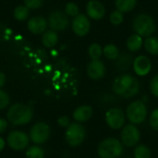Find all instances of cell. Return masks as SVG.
Instances as JSON below:
<instances>
[{
	"label": "cell",
	"mask_w": 158,
	"mask_h": 158,
	"mask_svg": "<svg viewBox=\"0 0 158 158\" xmlns=\"http://www.w3.org/2000/svg\"><path fill=\"white\" fill-rule=\"evenodd\" d=\"M13 15H14V18L17 19V20H19V21H23V20H26L30 15V9L24 5H21V6H18L15 9H14V12H13Z\"/></svg>",
	"instance_id": "obj_25"
},
{
	"label": "cell",
	"mask_w": 158,
	"mask_h": 158,
	"mask_svg": "<svg viewBox=\"0 0 158 158\" xmlns=\"http://www.w3.org/2000/svg\"><path fill=\"white\" fill-rule=\"evenodd\" d=\"M65 13L68 17H73L75 18L80 14V9L77 4L73 2H69L65 6Z\"/></svg>",
	"instance_id": "obj_28"
},
{
	"label": "cell",
	"mask_w": 158,
	"mask_h": 158,
	"mask_svg": "<svg viewBox=\"0 0 158 158\" xmlns=\"http://www.w3.org/2000/svg\"><path fill=\"white\" fill-rule=\"evenodd\" d=\"M149 123L154 131H158V108H156L152 111L149 118Z\"/></svg>",
	"instance_id": "obj_31"
},
{
	"label": "cell",
	"mask_w": 158,
	"mask_h": 158,
	"mask_svg": "<svg viewBox=\"0 0 158 158\" xmlns=\"http://www.w3.org/2000/svg\"><path fill=\"white\" fill-rule=\"evenodd\" d=\"M133 60L134 59H132L131 56H129L127 54H122L117 59V63H116L117 68L119 70H127L131 67V65H132Z\"/></svg>",
	"instance_id": "obj_23"
},
{
	"label": "cell",
	"mask_w": 158,
	"mask_h": 158,
	"mask_svg": "<svg viewBox=\"0 0 158 158\" xmlns=\"http://www.w3.org/2000/svg\"><path fill=\"white\" fill-rule=\"evenodd\" d=\"M103 55L105 56L106 58L109 60H117L118 57L120 56V52L117 45L113 44H109L103 48Z\"/></svg>",
	"instance_id": "obj_22"
},
{
	"label": "cell",
	"mask_w": 158,
	"mask_h": 158,
	"mask_svg": "<svg viewBox=\"0 0 158 158\" xmlns=\"http://www.w3.org/2000/svg\"><path fill=\"white\" fill-rule=\"evenodd\" d=\"M8 126V122L6 119L5 118H0V135L3 134L6 131V128Z\"/></svg>",
	"instance_id": "obj_35"
},
{
	"label": "cell",
	"mask_w": 158,
	"mask_h": 158,
	"mask_svg": "<svg viewBox=\"0 0 158 158\" xmlns=\"http://www.w3.org/2000/svg\"><path fill=\"white\" fill-rule=\"evenodd\" d=\"M71 28L73 32L80 37H83L90 31L91 29V21L88 16L80 13L78 16L73 18Z\"/></svg>",
	"instance_id": "obj_12"
},
{
	"label": "cell",
	"mask_w": 158,
	"mask_h": 158,
	"mask_svg": "<svg viewBox=\"0 0 158 158\" xmlns=\"http://www.w3.org/2000/svg\"><path fill=\"white\" fill-rule=\"evenodd\" d=\"M86 13L87 16L94 20L102 19L106 13V7L103 3L98 0H90L86 5Z\"/></svg>",
	"instance_id": "obj_14"
},
{
	"label": "cell",
	"mask_w": 158,
	"mask_h": 158,
	"mask_svg": "<svg viewBox=\"0 0 158 158\" xmlns=\"http://www.w3.org/2000/svg\"><path fill=\"white\" fill-rule=\"evenodd\" d=\"M134 158H151V150L143 144H139L134 149Z\"/></svg>",
	"instance_id": "obj_27"
},
{
	"label": "cell",
	"mask_w": 158,
	"mask_h": 158,
	"mask_svg": "<svg viewBox=\"0 0 158 158\" xmlns=\"http://www.w3.org/2000/svg\"><path fill=\"white\" fill-rule=\"evenodd\" d=\"M126 114L118 107L109 108L105 115L106 125L112 130H120L124 127L126 122Z\"/></svg>",
	"instance_id": "obj_9"
},
{
	"label": "cell",
	"mask_w": 158,
	"mask_h": 158,
	"mask_svg": "<svg viewBox=\"0 0 158 158\" xmlns=\"http://www.w3.org/2000/svg\"><path fill=\"white\" fill-rule=\"evenodd\" d=\"M132 68L136 75L143 77L150 73L152 69V62L148 56L141 55L134 58Z\"/></svg>",
	"instance_id": "obj_13"
},
{
	"label": "cell",
	"mask_w": 158,
	"mask_h": 158,
	"mask_svg": "<svg viewBox=\"0 0 158 158\" xmlns=\"http://www.w3.org/2000/svg\"><path fill=\"white\" fill-rule=\"evenodd\" d=\"M5 147H6V141L2 137H0V153L5 149Z\"/></svg>",
	"instance_id": "obj_37"
},
{
	"label": "cell",
	"mask_w": 158,
	"mask_h": 158,
	"mask_svg": "<svg viewBox=\"0 0 158 158\" xmlns=\"http://www.w3.org/2000/svg\"><path fill=\"white\" fill-rule=\"evenodd\" d=\"M47 21H48V26L50 27V29L55 31H65L69 24V17L66 15L65 12H62L60 10H56L52 12L49 15Z\"/></svg>",
	"instance_id": "obj_11"
},
{
	"label": "cell",
	"mask_w": 158,
	"mask_h": 158,
	"mask_svg": "<svg viewBox=\"0 0 158 158\" xmlns=\"http://www.w3.org/2000/svg\"><path fill=\"white\" fill-rule=\"evenodd\" d=\"M106 66L105 63L98 59V60H91L87 65V75L92 80H100L105 77L106 75Z\"/></svg>",
	"instance_id": "obj_15"
},
{
	"label": "cell",
	"mask_w": 158,
	"mask_h": 158,
	"mask_svg": "<svg viewBox=\"0 0 158 158\" xmlns=\"http://www.w3.org/2000/svg\"><path fill=\"white\" fill-rule=\"evenodd\" d=\"M30 137L21 131H12L6 137L7 145L14 151H23L28 148Z\"/></svg>",
	"instance_id": "obj_8"
},
{
	"label": "cell",
	"mask_w": 158,
	"mask_h": 158,
	"mask_svg": "<svg viewBox=\"0 0 158 158\" xmlns=\"http://www.w3.org/2000/svg\"><path fill=\"white\" fill-rule=\"evenodd\" d=\"M42 43L47 48L54 47L58 43V35L56 31L53 30L45 31L42 36Z\"/></svg>",
	"instance_id": "obj_18"
},
{
	"label": "cell",
	"mask_w": 158,
	"mask_h": 158,
	"mask_svg": "<svg viewBox=\"0 0 158 158\" xmlns=\"http://www.w3.org/2000/svg\"><path fill=\"white\" fill-rule=\"evenodd\" d=\"M125 114L126 118L131 124L138 125L145 121L148 115V110L144 102L141 100H136L131 102L127 106Z\"/></svg>",
	"instance_id": "obj_5"
},
{
	"label": "cell",
	"mask_w": 158,
	"mask_h": 158,
	"mask_svg": "<svg viewBox=\"0 0 158 158\" xmlns=\"http://www.w3.org/2000/svg\"><path fill=\"white\" fill-rule=\"evenodd\" d=\"M114 94L124 98L129 99L135 96L140 91L139 81L131 74H123L118 76L112 84Z\"/></svg>",
	"instance_id": "obj_1"
},
{
	"label": "cell",
	"mask_w": 158,
	"mask_h": 158,
	"mask_svg": "<svg viewBox=\"0 0 158 158\" xmlns=\"http://www.w3.org/2000/svg\"><path fill=\"white\" fill-rule=\"evenodd\" d=\"M143 45V39L139 34H132L127 40V48L131 52H138Z\"/></svg>",
	"instance_id": "obj_19"
},
{
	"label": "cell",
	"mask_w": 158,
	"mask_h": 158,
	"mask_svg": "<svg viewBox=\"0 0 158 158\" xmlns=\"http://www.w3.org/2000/svg\"><path fill=\"white\" fill-rule=\"evenodd\" d=\"M88 55H89V56H90V58L92 60L100 59L101 56H103V48H102V46L97 43L92 44L88 48Z\"/></svg>",
	"instance_id": "obj_24"
},
{
	"label": "cell",
	"mask_w": 158,
	"mask_h": 158,
	"mask_svg": "<svg viewBox=\"0 0 158 158\" xmlns=\"http://www.w3.org/2000/svg\"><path fill=\"white\" fill-rule=\"evenodd\" d=\"M10 104L9 95L4 90L0 89V110L6 108Z\"/></svg>",
	"instance_id": "obj_30"
},
{
	"label": "cell",
	"mask_w": 158,
	"mask_h": 158,
	"mask_svg": "<svg viewBox=\"0 0 158 158\" xmlns=\"http://www.w3.org/2000/svg\"><path fill=\"white\" fill-rule=\"evenodd\" d=\"M23 1H24V5L29 9L40 8L44 4V0H23Z\"/></svg>",
	"instance_id": "obj_32"
},
{
	"label": "cell",
	"mask_w": 158,
	"mask_h": 158,
	"mask_svg": "<svg viewBox=\"0 0 158 158\" xmlns=\"http://www.w3.org/2000/svg\"><path fill=\"white\" fill-rule=\"evenodd\" d=\"M33 118V111L31 106L16 103L9 106L6 112V118L14 126H23L31 121Z\"/></svg>",
	"instance_id": "obj_2"
},
{
	"label": "cell",
	"mask_w": 158,
	"mask_h": 158,
	"mask_svg": "<svg viewBox=\"0 0 158 158\" xmlns=\"http://www.w3.org/2000/svg\"><path fill=\"white\" fill-rule=\"evenodd\" d=\"M145 50L153 55V56H158V37L156 36H150L147 37L143 43Z\"/></svg>",
	"instance_id": "obj_21"
},
{
	"label": "cell",
	"mask_w": 158,
	"mask_h": 158,
	"mask_svg": "<svg viewBox=\"0 0 158 158\" xmlns=\"http://www.w3.org/2000/svg\"><path fill=\"white\" fill-rule=\"evenodd\" d=\"M132 28L136 34H139L143 38H147L153 35L156 30V24L155 19L146 13H141L137 15L132 21Z\"/></svg>",
	"instance_id": "obj_3"
},
{
	"label": "cell",
	"mask_w": 158,
	"mask_h": 158,
	"mask_svg": "<svg viewBox=\"0 0 158 158\" xmlns=\"http://www.w3.org/2000/svg\"><path fill=\"white\" fill-rule=\"evenodd\" d=\"M150 91L154 96L158 98V74L154 76L150 81Z\"/></svg>",
	"instance_id": "obj_33"
},
{
	"label": "cell",
	"mask_w": 158,
	"mask_h": 158,
	"mask_svg": "<svg viewBox=\"0 0 158 158\" xmlns=\"http://www.w3.org/2000/svg\"><path fill=\"white\" fill-rule=\"evenodd\" d=\"M51 134L50 127L47 123L40 121L35 123L30 130L29 137L30 141H31L36 145L43 144L48 141Z\"/></svg>",
	"instance_id": "obj_7"
},
{
	"label": "cell",
	"mask_w": 158,
	"mask_h": 158,
	"mask_svg": "<svg viewBox=\"0 0 158 158\" xmlns=\"http://www.w3.org/2000/svg\"><path fill=\"white\" fill-rule=\"evenodd\" d=\"M93 114H94V110L92 106L88 105H81L73 111L72 117L76 122L81 124L90 120L93 117Z\"/></svg>",
	"instance_id": "obj_17"
},
{
	"label": "cell",
	"mask_w": 158,
	"mask_h": 158,
	"mask_svg": "<svg viewBox=\"0 0 158 158\" xmlns=\"http://www.w3.org/2000/svg\"><path fill=\"white\" fill-rule=\"evenodd\" d=\"M123 151L121 141L116 138H106L97 147V154L100 158H118L122 156Z\"/></svg>",
	"instance_id": "obj_4"
},
{
	"label": "cell",
	"mask_w": 158,
	"mask_h": 158,
	"mask_svg": "<svg viewBox=\"0 0 158 158\" xmlns=\"http://www.w3.org/2000/svg\"><path fill=\"white\" fill-rule=\"evenodd\" d=\"M26 158H44V152L39 145H32L26 149Z\"/></svg>",
	"instance_id": "obj_26"
},
{
	"label": "cell",
	"mask_w": 158,
	"mask_h": 158,
	"mask_svg": "<svg viewBox=\"0 0 158 158\" xmlns=\"http://www.w3.org/2000/svg\"><path fill=\"white\" fill-rule=\"evenodd\" d=\"M123 20H124V15L122 12L118 10L113 11L109 16V21L112 25H115V26L120 25L123 22Z\"/></svg>",
	"instance_id": "obj_29"
},
{
	"label": "cell",
	"mask_w": 158,
	"mask_h": 158,
	"mask_svg": "<svg viewBox=\"0 0 158 158\" xmlns=\"http://www.w3.org/2000/svg\"><path fill=\"white\" fill-rule=\"evenodd\" d=\"M57 124L61 127V128H65L67 129L69 125H70V119L69 117L67 116H62L60 118H57Z\"/></svg>",
	"instance_id": "obj_34"
},
{
	"label": "cell",
	"mask_w": 158,
	"mask_h": 158,
	"mask_svg": "<svg viewBox=\"0 0 158 158\" xmlns=\"http://www.w3.org/2000/svg\"><path fill=\"white\" fill-rule=\"evenodd\" d=\"M86 138L85 128L78 122L70 123V125L66 129L65 140L67 143L71 147L80 146Z\"/></svg>",
	"instance_id": "obj_6"
},
{
	"label": "cell",
	"mask_w": 158,
	"mask_h": 158,
	"mask_svg": "<svg viewBox=\"0 0 158 158\" xmlns=\"http://www.w3.org/2000/svg\"><path fill=\"white\" fill-rule=\"evenodd\" d=\"M137 5V0H115V6L117 10L127 13L134 9Z\"/></svg>",
	"instance_id": "obj_20"
},
{
	"label": "cell",
	"mask_w": 158,
	"mask_h": 158,
	"mask_svg": "<svg viewBox=\"0 0 158 158\" xmlns=\"http://www.w3.org/2000/svg\"><path fill=\"white\" fill-rule=\"evenodd\" d=\"M48 21L46 19L41 16H35L31 18L27 22L28 30L33 34H41L46 31Z\"/></svg>",
	"instance_id": "obj_16"
},
{
	"label": "cell",
	"mask_w": 158,
	"mask_h": 158,
	"mask_svg": "<svg viewBox=\"0 0 158 158\" xmlns=\"http://www.w3.org/2000/svg\"><path fill=\"white\" fill-rule=\"evenodd\" d=\"M6 81V77L5 73L0 71V89H2V87L5 85Z\"/></svg>",
	"instance_id": "obj_36"
},
{
	"label": "cell",
	"mask_w": 158,
	"mask_h": 158,
	"mask_svg": "<svg viewBox=\"0 0 158 158\" xmlns=\"http://www.w3.org/2000/svg\"><path fill=\"white\" fill-rule=\"evenodd\" d=\"M120 140L123 145L127 147H134L141 140V131L135 125L131 123L126 125L121 130Z\"/></svg>",
	"instance_id": "obj_10"
}]
</instances>
